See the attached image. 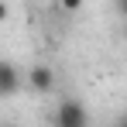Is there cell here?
Listing matches in <instances>:
<instances>
[{"label": "cell", "instance_id": "5b68a950", "mask_svg": "<svg viewBox=\"0 0 127 127\" xmlns=\"http://www.w3.org/2000/svg\"><path fill=\"white\" fill-rule=\"evenodd\" d=\"M7 17H10V7H7V3H3V0H0V24L7 21Z\"/></svg>", "mask_w": 127, "mask_h": 127}, {"label": "cell", "instance_id": "7a4b0ae2", "mask_svg": "<svg viewBox=\"0 0 127 127\" xmlns=\"http://www.w3.org/2000/svg\"><path fill=\"white\" fill-rule=\"evenodd\" d=\"M21 89V69L7 59H0V100L3 96H14Z\"/></svg>", "mask_w": 127, "mask_h": 127}, {"label": "cell", "instance_id": "277c9868", "mask_svg": "<svg viewBox=\"0 0 127 127\" xmlns=\"http://www.w3.org/2000/svg\"><path fill=\"white\" fill-rule=\"evenodd\" d=\"M79 7H83V0H62V10H65V14H76Z\"/></svg>", "mask_w": 127, "mask_h": 127}, {"label": "cell", "instance_id": "6da1fadb", "mask_svg": "<svg viewBox=\"0 0 127 127\" xmlns=\"http://www.w3.org/2000/svg\"><path fill=\"white\" fill-rule=\"evenodd\" d=\"M55 124L59 127H86L89 124V113L79 100H62L59 110H55Z\"/></svg>", "mask_w": 127, "mask_h": 127}, {"label": "cell", "instance_id": "3957f363", "mask_svg": "<svg viewBox=\"0 0 127 127\" xmlns=\"http://www.w3.org/2000/svg\"><path fill=\"white\" fill-rule=\"evenodd\" d=\"M28 86L34 89V93H52V86H55V76H52V69L48 65H31L28 69Z\"/></svg>", "mask_w": 127, "mask_h": 127}]
</instances>
